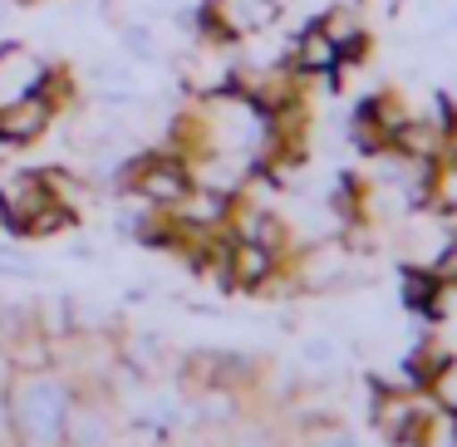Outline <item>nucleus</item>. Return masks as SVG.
I'll use <instances>...</instances> for the list:
<instances>
[{
    "instance_id": "nucleus-3",
    "label": "nucleus",
    "mask_w": 457,
    "mask_h": 447,
    "mask_svg": "<svg viewBox=\"0 0 457 447\" xmlns=\"http://www.w3.org/2000/svg\"><path fill=\"white\" fill-rule=\"evenodd\" d=\"M50 202L54 197H50V182H45L40 168H35V172H15V178L0 182V227L21 236L25 221H30L40 207H50Z\"/></svg>"
},
{
    "instance_id": "nucleus-9",
    "label": "nucleus",
    "mask_w": 457,
    "mask_h": 447,
    "mask_svg": "<svg viewBox=\"0 0 457 447\" xmlns=\"http://www.w3.org/2000/svg\"><path fill=\"white\" fill-rule=\"evenodd\" d=\"M310 447H354V443H349L345 433H335V427H325V433L310 437Z\"/></svg>"
},
{
    "instance_id": "nucleus-4",
    "label": "nucleus",
    "mask_w": 457,
    "mask_h": 447,
    "mask_svg": "<svg viewBox=\"0 0 457 447\" xmlns=\"http://www.w3.org/2000/svg\"><path fill=\"white\" fill-rule=\"evenodd\" d=\"M286 64L300 74V79H335V70H339V45L329 40L325 30H320L315 21L305 25V30L290 40V50H286Z\"/></svg>"
},
{
    "instance_id": "nucleus-5",
    "label": "nucleus",
    "mask_w": 457,
    "mask_h": 447,
    "mask_svg": "<svg viewBox=\"0 0 457 447\" xmlns=\"http://www.w3.org/2000/svg\"><path fill=\"white\" fill-rule=\"evenodd\" d=\"M428 207L443 211V217H457V153L437 158L433 182H428Z\"/></svg>"
},
{
    "instance_id": "nucleus-6",
    "label": "nucleus",
    "mask_w": 457,
    "mask_h": 447,
    "mask_svg": "<svg viewBox=\"0 0 457 447\" xmlns=\"http://www.w3.org/2000/svg\"><path fill=\"white\" fill-rule=\"evenodd\" d=\"M453 364V354H447V349H437V344H418L413 354H408V378H413V384H433L437 374H443V368Z\"/></svg>"
},
{
    "instance_id": "nucleus-1",
    "label": "nucleus",
    "mask_w": 457,
    "mask_h": 447,
    "mask_svg": "<svg viewBox=\"0 0 457 447\" xmlns=\"http://www.w3.org/2000/svg\"><path fill=\"white\" fill-rule=\"evenodd\" d=\"M54 119H60V109H54L50 94L25 89L0 103V138H11L15 148H30V143H40L54 128Z\"/></svg>"
},
{
    "instance_id": "nucleus-2",
    "label": "nucleus",
    "mask_w": 457,
    "mask_h": 447,
    "mask_svg": "<svg viewBox=\"0 0 457 447\" xmlns=\"http://www.w3.org/2000/svg\"><path fill=\"white\" fill-rule=\"evenodd\" d=\"M217 276H221V286H231V290H266L270 280L280 276V256H276V251H266L261 241L231 236Z\"/></svg>"
},
{
    "instance_id": "nucleus-8",
    "label": "nucleus",
    "mask_w": 457,
    "mask_h": 447,
    "mask_svg": "<svg viewBox=\"0 0 457 447\" xmlns=\"http://www.w3.org/2000/svg\"><path fill=\"white\" fill-rule=\"evenodd\" d=\"M123 45H129V54H138V60H153V54H158V40H153L148 25H129V30H123Z\"/></svg>"
},
{
    "instance_id": "nucleus-7",
    "label": "nucleus",
    "mask_w": 457,
    "mask_h": 447,
    "mask_svg": "<svg viewBox=\"0 0 457 447\" xmlns=\"http://www.w3.org/2000/svg\"><path fill=\"white\" fill-rule=\"evenodd\" d=\"M437 295V276L428 266H408L403 270V305L408 310H428Z\"/></svg>"
},
{
    "instance_id": "nucleus-10",
    "label": "nucleus",
    "mask_w": 457,
    "mask_h": 447,
    "mask_svg": "<svg viewBox=\"0 0 457 447\" xmlns=\"http://www.w3.org/2000/svg\"><path fill=\"white\" fill-rule=\"evenodd\" d=\"M15 153H21V148H15V143H11V138H0V168H5V162H11V158H15Z\"/></svg>"
}]
</instances>
